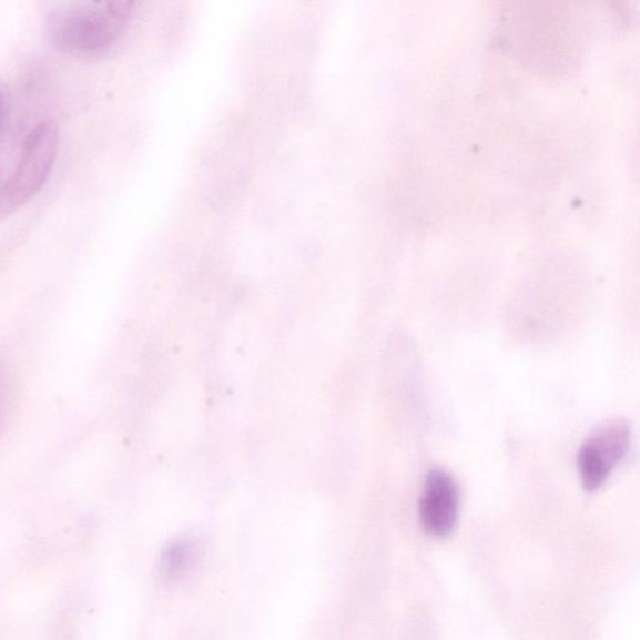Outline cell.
I'll return each instance as SVG.
<instances>
[{
  "instance_id": "8992f818",
  "label": "cell",
  "mask_w": 640,
  "mask_h": 640,
  "mask_svg": "<svg viewBox=\"0 0 640 640\" xmlns=\"http://www.w3.org/2000/svg\"><path fill=\"white\" fill-rule=\"evenodd\" d=\"M134 0H106V8L118 17L125 19L131 13Z\"/></svg>"
},
{
  "instance_id": "5b68a950",
  "label": "cell",
  "mask_w": 640,
  "mask_h": 640,
  "mask_svg": "<svg viewBox=\"0 0 640 640\" xmlns=\"http://www.w3.org/2000/svg\"><path fill=\"white\" fill-rule=\"evenodd\" d=\"M192 549L189 546L179 545L166 551L164 569L166 573L179 575L189 567L192 559Z\"/></svg>"
},
{
  "instance_id": "3957f363",
  "label": "cell",
  "mask_w": 640,
  "mask_h": 640,
  "mask_svg": "<svg viewBox=\"0 0 640 640\" xmlns=\"http://www.w3.org/2000/svg\"><path fill=\"white\" fill-rule=\"evenodd\" d=\"M629 443L630 429L623 419L608 420L587 439L577 458L587 491H596L606 484L610 473L627 456Z\"/></svg>"
},
{
  "instance_id": "7a4b0ae2",
  "label": "cell",
  "mask_w": 640,
  "mask_h": 640,
  "mask_svg": "<svg viewBox=\"0 0 640 640\" xmlns=\"http://www.w3.org/2000/svg\"><path fill=\"white\" fill-rule=\"evenodd\" d=\"M125 19L110 9H79L65 14L54 29V39L63 52L77 58L100 57L120 38Z\"/></svg>"
},
{
  "instance_id": "52a82bcc",
  "label": "cell",
  "mask_w": 640,
  "mask_h": 640,
  "mask_svg": "<svg viewBox=\"0 0 640 640\" xmlns=\"http://www.w3.org/2000/svg\"><path fill=\"white\" fill-rule=\"evenodd\" d=\"M6 111H7V98L2 88H0V130H2V125L6 118Z\"/></svg>"
},
{
  "instance_id": "6da1fadb",
  "label": "cell",
  "mask_w": 640,
  "mask_h": 640,
  "mask_svg": "<svg viewBox=\"0 0 640 640\" xmlns=\"http://www.w3.org/2000/svg\"><path fill=\"white\" fill-rule=\"evenodd\" d=\"M58 143L57 126L49 121L39 123L28 134L14 172L0 184V220L21 210L43 189L55 162Z\"/></svg>"
},
{
  "instance_id": "277c9868",
  "label": "cell",
  "mask_w": 640,
  "mask_h": 640,
  "mask_svg": "<svg viewBox=\"0 0 640 640\" xmlns=\"http://www.w3.org/2000/svg\"><path fill=\"white\" fill-rule=\"evenodd\" d=\"M459 511V488L443 469H433L423 486L419 500L421 525L427 534L445 538L455 530Z\"/></svg>"
}]
</instances>
